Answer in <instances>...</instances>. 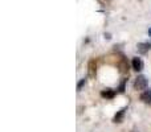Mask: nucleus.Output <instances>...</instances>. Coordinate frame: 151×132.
Listing matches in <instances>:
<instances>
[{
	"instance_id": "obj_1",
	"label": "nucleus",
	"mask_w": 151,
	"mask_h": 132,
	"mask_svg": "<svg viewBox=\"0 0 151 132\" xmlns=\"http://www.w3.org/2000/svg\"><path fill=\"white\" fill-rule=\"evenodd\" d=\"M133 86H134V90H137V91L146 90L147 86H149V81H147V78L145 75H138L135 78V81H134Z\"/></svg>"
},
{
	"instance_id": "obj_2",
	"label": "nucleus",
	"mask_w": 151,
	"mask_h": 132,
	"mask_svg": "<svg viewBox=\"0 0 151 132\" xmlns=\"http://www.w3.org/2000/svg\"><path fill=\"white\" fill-rule=\"evenodd\" d=\"M131 66H133V69L135 70V71H141V70H143V61L141 60L139 57H134L133 61H131Z\"/></svg>"
},
{
	"instance_id": "obj_3",
	"label": "nucleus",
	"mask_w": 151,
	"mask_h": 132,
	"mask_svg": "<svg viewBox=\"0 0 151 132\" xmlns=\"http://www.w3.org/2000/svg\"><path fill=\"white\" fill-rule=\"evenodd\" d=\"M88 73H89V77L90 78H96L97 74V65H96V61L90 60L88 64Z\"/></svg>"
},
{
	"instance_id": "obj_4",
	"label": "nucleus",
	"mask_w": 151,
	"mask_h": 132,
	"mask_svg": "<svg viewBox=\"0 0 151 132\" xmlns=\"http://www.w3.org/2000/svg\"><path fill=\"white\" fill-rule=\"evenodd\" d=\"M126 111H127V107H123L122 110H119V111L115 114V116H114V119H113V122H114V123H122L123 116H125Z\"/></svg>"
},
{
	"instance_id": "obj_5",
	"label": "nucleus",
	"mask_w": 151,
	"mask_h": 132,
	"mask_svg": "<svg viewBox=\"0 0 151 132\" xmlns=\"http://www.w3.org/2000/svg\"><path fill=\"white\" fill-rule=\"evenodd\" d=\"M141 101L143 102V103L151 106V90H146L141 94Z\"/></svg>"
},
{
	"instance_id": "obj_6",
	"label": "nucleus",
	"mask_w": 151,
	"mask_h": 132,
	"mask_svg": "<svg viewBox=\"0 0 151 132\" xmlns=\"http://www.w3.org/2000/svg\"><path fill=\"white\" fill-rule=\"evenodd\" d=\"M150 48H151V45L149 44V42H141V44H138L137 49H138V52L141 53V54H146V53L149 52Z\"/></svg>"
},
{
	"instance_id": "obj_7",
	"label": "nucleus",
	"mask_w": 151,
	"mask_h": 132,
	"mask_svg": "<svg viewBox=\"0 0 151 132\" xmlns=\"http://www.w3.org/2000/svg\"><path fill=\"white\" fill-rule=\"evenodd\" d=\"M101 96L106 99H113L115 96V91L111 90V88H105V90L101 91Z\"/></svg>"
},
{
	"instance_id": "obj_8",
	"label": "nucleus",
	"mask_w": 151,
	"mask_h": 132,
	"mask_svg": "<svg viewBox=\"0 0 151 132\" xmlns=\"http://www.w3.org/2000/svg\"><path fill=\"white\" fill-rule=\"evenodd\" d=\"M86 83V79L83 78V79H81L80 82H78V85H77V91H81V88H82V86Z\"/></svg>"
},
{
	"instance_id": "obj_9",
	"label": "nucleus",
	"mask_w": 151,
	"mask_h": 132,
	"mask_svg": "<svg viewBox=\"0 0 151 132\" xmlns=\"http://www.w3.org/2000/svg\"><path fill=\"white\" fill-rule=\"evenodd\" d=\"M119 91H121V93H123V91H125V81H123V82L121 83V86H119Z\"/></svg>"
},
{
	"instance_id": "obj_10",
	"label": "nucleus",
	"mask_w": 151,
	"mask_h": 132,
	"mask_svg": "<svg viewBox=\"0 0 151 132\" xmlns=\"http://www.w3.org/2000/svg\"><path fill=\"white\" fill-rule=\"evenodd\" d=\"M131 132H139L138 130H135V128H134V130H131Z\"/></svg>"
},
{
	"instance_id": "obj_11",
	"label": "nucleus",
	"mask_w": 151,
	"mask_h": 132,
	"mask_svg": "<svg viewBox=\"0 0 151 132\" xmlns=\"http://www.w3.org/2000/svg\"><path fill=\"white\" fill-rule=\"evenodd\" d=\"M149 33H150V37H151V28H150V31H149Z\"/></svg>"
}]
</instances>
